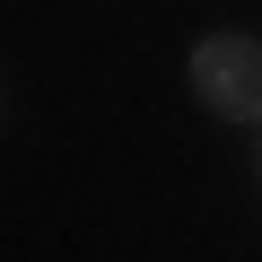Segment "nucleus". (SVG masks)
I'll use <instances>...</instances> for the list:
<instances>
[{
  "label": "nucleus",
  "instance_id": "obj_1",
  "mask_svg": "<svg viewBox=\"0 0 262 262\" xmlns=\"http://www.w3.org/2000/svg\"><path fill=\"white\" fill-rule=\"evenodd\" d=\"M192 88H201L210 114L262 131V44H253V35H210V44H192Z\"/></svg>",
  "mask_w": 262,
  "mask_h": 262
}]
</instances>
